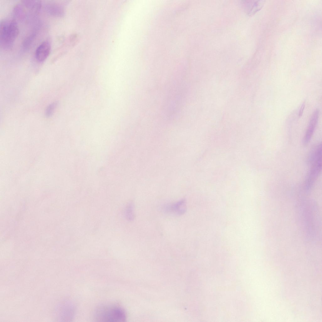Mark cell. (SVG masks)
<instances>
[{
  "label": "cell",
  "mask_w": 322,
  "mask_h": 322,
  "mask_svg": "<svg viewBox=\"0 0 322 322\" xmlns=\"http://www.w3.org/2000/svg\"><path fill=\"white\" fill-rule=\"evenodd\" d=\"M126 314L121 307L115 305H102L97 308L94 318L97 321L123 322L126 319Z\"/></svg>",
  "instance_id": "6da1fadb"
},
{
  "label": "cell",
  "mask_w": 322,
  "mask_h": 322,
  "mask_svg": "<svg viewBox=\"0 0 322 322\" xmlns=\"http://www.w3.org/2000/svg\"><path fill=\"white\" fill-rule=\"evenodd\" d=\"M19 33L16 22L14 20L3 19L0 23V44L3 49H11Z\"/></svg>",
  "instance_id": "7a4b0ae2"
},
{
  "label": "cell",
  "mask_w": 322,
  "mask_h": 322,
  "mask_svg": "<svg viewBox=\"0 0 322 322\" xmlns=\"http://www.w3.org/2000/svg\"><path fill=\"white\" fill-rule=\"evenodd\" d=\"M311 168L308 173L305 182V187L307 191L312 188L319 176L321 169V155H319L310 162Z\"/></svg>",
  "instance_id": "3957f363"
},
{
  "label": "cell",
  "mask_w": 322,
  "mask_h": 322,
  "mask_svg": "<svg viewBox=\"0 0 322 322\" xmlns=\"http://www.w3.org/2000/svg\"><path fill=\"white\" fill-rule=\"evenodd\" d=\"M165 212L176 215H181L186 210V203L185 200L181 199L171 203L165 205L164 208Z\"/></svg>",
  "instance_id": "277c9868"
},
{
  "label": "cell",
  "mask_w": 322,
  "mask_h": 322,
  "mask_svg": "<svg viewBox=\"0 0 322 322\" xmlns=\"http://www.w3.org/2000/svg\"><path fill=\"white\" fill-rule=\"evenodd\" d=\"M319 113V110L317 109L314 111L312 115L303 140V143L304 146L307 145L311 139L318 121Z\"/></svg>",
  "instance_id": "5b68a950"
},
{
  "label": "cell",
  "mask_w": 322,
  "mask_h": 322,
  "mask_svg": "<svg viewBox=\"0 0 322 322\" xmlns=\"http://www.w3.org/2000/svg\"><path fill=\"white\" fill-rule=\"evenodd\" d=\"M51 47L50 42L45 41L42 42L36 49L35 56L36 60L40 62L44 61L49 56Z\"/></svg>",
  "instance_id": "8992f818"
},
{
  "label": "cell",
  "mask_w": 322,
  "mask_h": 322,
  "mask_svg": "<svg viewBox=\"0 0 322 322\" xmlns=\"http://www.w3.org/2000/svg\"><path fill=\"white\" fill-rule=\"evenodd\" d=\"M264 0L246 1L243 3L244 10L249 15H252L259 10L263 6Z\"/></svg>",
  "instance_id": "52a82bcc"
},
{
  "label": "cell",
  "mask_w": 322,
  "mask_h": 322,
  "mask_svg": "<svg viewBox=\"0 0 322 322\" xmlns=\"http://www.w3.org/2000/svg\"><path fill=\"white\" fill-rule=\"evenodd\" d=\"M46 12L49 15L56 17H62L64 14V10L61 5L55 3L46 4L45 6Z\"/></svg>",
  "instance_id": "ba28073f"
},
{
  "label": "cell",
  "mask_w": 322,
  "mask_h": 322,
  "mask_svg": "<svg viewBox=\"0 0 322 322\" xmlns=\"http://www.w3.org/2000/svg\"><path fill=\"white\" fill-rule=\"evenodd\" d=\"M22 3L26 8L35 12H38L42 7V3L40 1L22 0Z\"/></svg>",
  "instance_id": "9c48e42d"
},
{
  "label": "cell",
  "mask_w": 322,
  "mask_h": 322,
  "mask_svg": "<svg viewBox=\"0 0 322 322\" xmlns=\"http://www.w3.org/2000/svg\"><path fill=\"white\" fill-rule=\"evenodd\" d=\"M23 7L21 5L17 4L15 6L14 9V13L15 16L18 19L24 20L25 18L26 15Z\"/></svg>",
  "instance_id": "30bf717a"
},
{
  "label": "cell",
  "mask_w": 322,
  "mask_h": 322,
  "mask_svg": "<svg viewBox=\"0 0 322 322\" xmlns=\"http://www.w3.org/2000/svg\"><path fill=\"white\" fill-rule=\"evenodd\" d=\"M36 36V32H33L27 36L24 40L22 46L25 50L28 49L31 46Z\"/></svg>",
  "instance_id": "8fae6325"
},
{
  "label": "cell",
  "mask_w": 322,
  "mask_h": 322,
  "mask_svg": "<svg viewBox=\"0 0 322 322\" xmlns=\"http://www.w3.org/2000/svg\"><path fill=\"white\" fill-rule=\"evenodd\" d=\"M134 204L130 202L127 204L125 209V215L126 218L129 220H133L134 217Z\"/></svg>",
  "instance_id": "7c38bea8"
},
{
  "label": "cell",
  "mask_w": 322,
  "mask_h": 322,
  "mask_svg": "<svg viewBox=\"0 0 322 322\" xmlns=\"http://www.w3.org/2000/svg\"><path fill=\"white\" fill-rule=\"evenodd\" d=\"M56 105V103H53L47 107L45 111V115L47 117H49L52 115Z\"/></svg>",
  "instance_id": "4fadbf2b"
},
{
  "label": "cell",
  "mask_w": 322,
  "mask_h": 322,
  "mask_svg": "<svg viewBox=\"0 0 322 322\" xmlns=\"http://www.w3.org/2000/svg\"><path fill=\"white\" fill-rule=\"evenodd\" d=\"M304 107H305V103L304 102L302 104L301 106V108H300V111H299V116L300 117V116H301L302 115L303 113V110H304Z\"/></svg>",
  "instance_id": "5bb4252c"
}]
</instances>
